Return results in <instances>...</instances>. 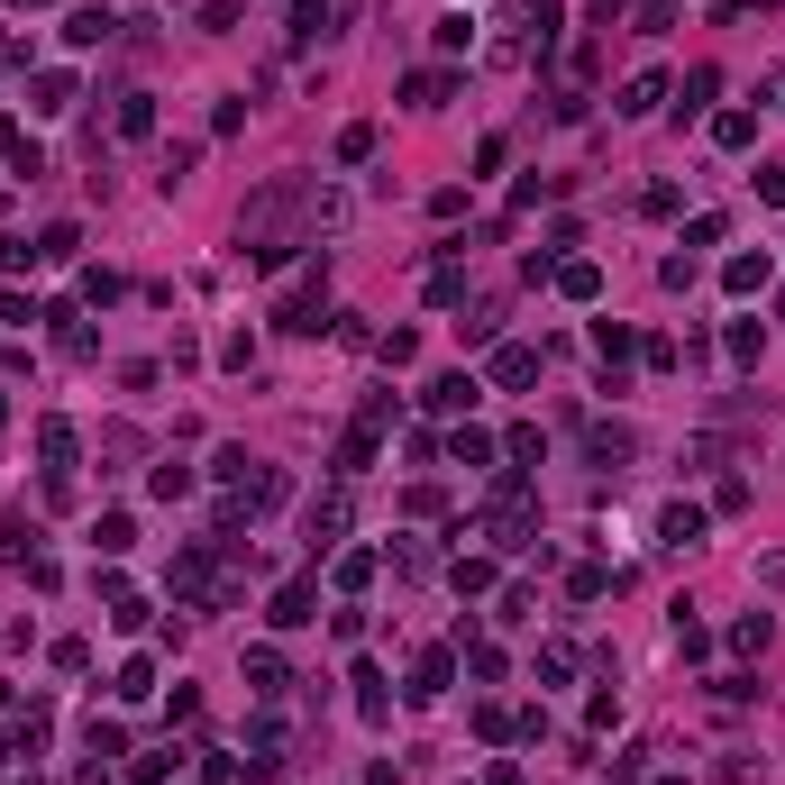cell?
Instances as JSON below:
<instances>
[{
    "label": "cell",
    "mask_w": 785,
    "mask_h": 785,
    "mask_svg": "<svg viewBox=\"0 0 785 785\" xmlns=\"http://www.w3.org/2000/svg\"><path fill=\"white\" fill-rule=\"evenodd\" d=\"M320 311H329V257H311V265H301V284H293L284 301H274V320H284V329H301V338L320 329Z\"/></svg>",
    "instance_id": "6da1fadb"
},
{
    "label": "cell",
    "mask_w": 785,
    "mask_h": 785,
    "mask_svg": "<svg viewBox=\"0 0 785 785\" xmlns=\"http://www.w3.org/2000/svg\"><path fill=\"white\" fill-rule=\"evenodd\" d=\"M758 585H768V594H785V548H768V557H758Z\"/></svg>",
    "instance_id": "7bdbcfd3"
},
{
    "label": "cell",
    "mask_w": 785,
    "mask_h": 785,
    "mask_svg": "<svg viewBox=\"0 0 785 785\" xmlns=\"http://www.w3.org/2000/svg\"><path fill=\"white\" fill-rule=\"evenodd\" d=\"M374 357H384V366H412V357H420V329H384V338H374Z\"/></svg>",
    "instance_id": "f546056e"
},
{
    "label": "cell",
    "mask_w": 785,
    "mask_h": 785,
    "mask_svg": "<svg viewBox=\"0 0 785 785\" xmlns=\"http://www.w3.org/2000/svg\"><path fill=\"white\" fill-rule=\"evenodd\" d=\"M448 457H457V466H493V439H485V429H457V439H448Z\"/></svg>",
    "instance_id": "4dcf8cb0"
},
{
    "label": "cell",
    "mask_w": 785,
    "mask_h": 785,
    "mask_svg": "<svg viewBox=\"0 0 785 785\" xmlns=\"http://www.w3.org/2000/svg\"><path fill=\"white\" fill-rule=\"evenodd\" d=\"M557 293H567V301H594V293H603V265H594V257H567V265H557Z\"/></svg>",
    "instance_id": "2e32d148"
},
{
    "label": "cell",
    "mask_w": 785,
    "mask_h": 785,
    "mask_svg": "<svg viewBox=\"0 0 785 785\" xmlns=\"http://www.w3.org/2000/svg\"><path fill=\"white\" fill-rule=\"evenodd\" d=\"M83 749H92V758H129V730H119V722H92Z\"/></svg>",
    "instance_id": "d6a6232c"
},
{
    "label": "cell",
    "mask_w": 785,
    "mask_h": 785,
    "mask_svg": "<svg viewBox=\"0 0 785 785\" xmlns=\"http://www.w3.org/2000/svg\"><path fill=\"white\" fill-rule=\"evenodd\" d=\"M374 567H384V548H338V585H347V594L374 585Z\"/></svg>",
    "instance_id": "44dd1931"
},
{
    "label": "cell",
    "mask_w": 785,
    "mask_h": 785,
    "mask_svg": "<svg viewBox=\"0 0 785 785\" xmlns=\"http://www.w3.org/2000/svg\"><path fill=\"white\" fill-rule=\"evenodd\" d=\"M585 457H594V466H621V457H630V429L594 420V429H585Z\"/></svg>",
    "instance_id": "ac0fdd59"
},
{
    "label": "cell",
    "mask_w": 785,
    "mask_h": 785,
    "mask_svg": "<svg viewBox=\"0 0 785 785\" xmlns=\"http://www.w3.org/2000/svg\"><path fill=\"white\" fill-rule=\"evenodd\" d=\"M146 493H156V502H183V493H192V466H174V457H165L156 475H146Z\"/></svg>",
    "instance_id": "f1b7e54d"
},
{
    "label": "cell",
    "mask_w": 785,
    "mask_h": 785,
    "mask_svg": "<svg viewBox=\"0 0 785 785\" xmlns=\"http://www.w3.org/2000/svg\"><path fill=\"white\" fill-rule=\"evenodd\" d=\"M567 594H575V603H603V594H612V575H603V567H575Z\"/></svg>",
    "instance_id": "e575fe53"
},
{
    "label": "cell",
    "mask_w": 785,
    "mask_h": 785,
    "mask_svg": "<svg viewBox=\"0 0 785 785\" xmlns=\"http://www.w3.org/2000/svg\"><path fill=\"white\" fill-rule=\"evenodd\" d=\"M722 284L740 293V301H749V293H768V257H730V265H722Z\"/></svg>",
    "instance_id": "d4e9b609"
},
{
    "label": "cell",
    "mask_w": 785,
    "mask_h": 785,
    "mask_svg": "<svg viewBox=\"0 0 785 785\" xmlns=\"http://www.w3.org/2000/svg\"><path fill=\"white\" fill-rule=\"evenodd\" d=\"M594 357H603V374H612V393H621V357H630V320H594Z\"/></svg>",
    "instance_id": "8fae6325"
},
{
    "label": "cell",
    "mask_w": 785,
    "mask_h": 785,
    "mask_svg": "<svg viewBox=\"0 0 785 785\" xmlns=\"http://www.w3.org/2000/svg\"><path fill=\"white\" fill-rule=\"evenodd\" d=\"M247 686H257L265 703L284 694V686H293V676H284V649H247Z\"/></svg>",
    "instance_id": "4fadbf2b"
},
{
    "label": "cell",
    "mask_w": 785,
    "mask_h": 785,
    "mask_svg": "<svg viewBox=\"0 0 785 785\" xmlns=\"http://www.w3.org/2000/svg\"><path fill=\"white\" fill-rule=\"evenodd\" d=\"M37 110H46V119L73 110V73H37Z\"/></svg>",
    "instance_id": "1f68e13d"
},
{
    "label": "cell",
    "mask_w": 785,
    "mask_h": 785,
    "mask_svg": "<svg viewBox=\"0 0 785 785\" xmlns=\"http://www.w3.org/2000/svg\"><path fill=\"white\" fill-rule=\"evenodd\" d=\"M539 676H548V686H567V676H575V649H567V640L539 649Z\"/></svg>",
    "instance_id": "ab89813d"
},
{
    "label": "cell",
    "mask_w": 785,
    "mask_h": 785,
    "mask_svg": "<svg viewBox=\"0 0 785 785\" xmlns=\"http://www.w3.org/2000/svg\"><path fill=\"white\" fill-rule=\"evenodd\" d=\"M129 539H138L129 512H100V521H92V548H100V557H129Z\"/></svg>",
    "instance_id": "d6986e66"
},
{
    "label": "cell",
    "mask_w": 785,
    "mask_h": 785,
    "mask_svg": "<svg viewBox=\"0 0 785 785\" xmlns=\"http://www.w3.org/2000/svg\"><path fill=\"white\" fill-rule=\"evenodd\" d=\"M374 439H384V429H366V420H357V429L338 439V485H357V475L374 466Z\"/></svg>",
    "instance_id": "30bf717a"
},
{
    "label": "cell",
    "mask_w": 785,
    "mask_h": 785,
    "mask_svg": "<svg viewBox=\"0 0 785 785\" xmlns=\"http://www.w3.org/2000/svg\"><path fill=\"white\" fill-rule=\"evenodd\" d=\"M37 539H46V530H37L28 512H10V521H0V567H28V557H46Z\"/></svg>",
    "instance_id": "8992f818"
},
{
    "label": "cell",
    "mask_w": 785,
    "mask_h": 785,
    "mask_svg": "<svg viewBox=\"0 0 785 785\" xmlns=\"http://www.w3.org/2000/svg\"><path fill=\"white\" fill-rule=\"evenodd\" d=\"M119 138H156V92H119Z\"/></svg>",
    "instance_id": "e0dca14e"
},
{
    "label": "cell",
    "mask_w": 785,
    "mask_h": 785,
    "mask_svg": "<svg viewBox=\"0 0 785 785\" xmlns=\"http://www.w3.org/2000/svg\"><path fill=\"white\" fill-rule=\"evenodd\" d=\"M630 19H640V37H657V28H667V19H676V0H640V10H630Z\"/></svg>",
    "instance_id": "b9f144b4"
},
{
    "label": "cell",
    "mask_w": 785,
    "mask_h": 785,
    "mask_svg": "<svg viewBox=\"0 0 785 785\" xmlns=\"http://www.w3.org/2000/svg\"><path fill=\"white\" fill-rule=\"evenodd\" d=\"M347 19V0H293V46H311V37H329Z\"/></svg>",
    "instance_id": "5b68a950"
},
{
    "label": "cell",
    "mask_w": 785,
    "mask_h": 785,
    "mask_svg": "<svg viewBox=\"0 0 785 785\" xmlns=\"http://www.w3.org/2000/svg\"><path fill=\"white\" fill-rule=\"evenodd\" d=\"M119 703H146L156 694V657H129V667H119V686H110Z\"/></svg>",
    "instance_id": "7402d4cb"
},
{
    "label": "cell",
    "mask_w": 785,
    "mask_h": 785,
    "mask_svg": "<svg viewBox=\"0 0 785 785\" xmlns=\"http://www.w3.org/2000/svg\"><path fill=\"white\" fill-rule=\"evenodd\" d=\"M758 201H785V165H758Z\"/></svg>",
    "instance_id": "ee69618b"
},
{
    "label": "cell",
    "mask_w": 785,
    "mask_h": 785,
    "mask_svg": "<svg viewBox=\"0 0 785 785\" xmlns=\"http://www.w3.org/2000/svg\"><path fill=\"white\" fill-rule=\"evenodd\" d=\"M357 713H366V722H384V713H393V694H384V667H357Z\"/></svg>",
    "instance_id": "484cf974"
},
{
    "label": "cell",
    "mask_w": 785,
    "mask_h": 785,
    "mask_svg": "<svg viewBox=\"0 0 785 785\" xmlns=\"http://www.w3.org/2000/svg\"><path fill=\"white\" fill-rule=\"evenodd\" d=\"M0 420H10V402H0Z\"/></svg>",
    "instance_id": "bcb514c9"
},
{
    "label": "cell",
    "mask_w": 785,
    "mask_h": 785,
    "mask_svg": "<svg viewBox=\"0 0 785 785\" xmlns=\"http://www.w3.org/2000/svg\"><path fill=\"white\" fill-rule=\"evenodd\" d=\"M448 575H457V594H485V585H493V557H457Z\"/></svg>",
    "instance_id": "836d02e7"
},
{
    "label": "cell",
    "mask_w": 785,
    "mask_h": 785,
    "mask_svg": "<svg viewBox=\"0 0 785 785\" xmlns=\"http://www.w3.org/2000/svg\"><path fill=\"white\" fill-rule=\"evenodd\" d=\"M238 28V0H201V37H229Z\"/></svg>",
    "instance_id": "74e56055"
},
{
    "label": "cell",
    "mask_w": 785,
    "mask_h": 785,
    "mask_svg": "<svg viewBox=\"0 0 785 785\" xmlns=\"http://www.w3.org/2000/svg\"><path fill=\"white\" fill-rule=\"evenodd\" d=\"M493 384H502V393L539 384V347H493Z\"/></svg>",
    "instance_id": "9c48e42d"
},
{
    "label": "cell",
    "mask_w": 785,
    "mask_h": 785,
    "mask_svg": "<svg viewBox=\"0 0 785 785\" xmlns=\"http://www.w3.org/2000/svg\"><path fill=\"white\" fill-rule=\"evenodd\" d=\"M676 649H686V657H713V630H703V621H686V612H676Z\"/></svg>",
    "instance_id": "f35d334b"
},
{
    "label": "cell",
    "mask_w": 785,
    "mask_h": 785,
    "mask_svg": "<svg viewBox=\"0 0 785 785\" xmlns=\"http://www.w3.org/2000/svg\"><path fill=\"white\" fill-rule=\"evenodd\" d=\"M448 686H457V657H448V649H420V667H412V703H439Z\"/></svg>",
    "instance_id": "3957f363"
},
{
    "label": "cell",
    "mask_w": 785,
    "mask_h": 785,
    "mask_svg": "<svg viewBox=\"0 0 785 785\" xmlns=\"http://www.w3.org/2000/svg\"><path fill=\"white\" fill-rule=\"evenodd\" d=\"M110 37H119L110 10H73V19H64V46H110Z\"/></svg>",
    "instance_id": "9a60e30c"
},
{
    "label": "cell",
    "mask_w": 785,
    "mask_h": 785,
    "mask_svg": "<svg viewBox=\"0 0 785 785\" xmlns=\"http://www.w3.org/2000/svg\"><path fill=\"white\" fill-rule=\"evenodd\" d=\"M165 768H183V749H146V758H129V768H119V785H156Z\"/></svg>",
    "instance_id": "cb8c5ba5"
},
{
    "label": "cell",
    "mask_w": 785,
    "mask_h": 785,
    "mask_svg": "<svg viewBox=\"0 0 785 785\" xmlns=\"http://www.w3.org/2000/svg\"><path fill=\"white\" fill-rule=\"evenodd\" d=\"M768 640H776V621H768V612H740V621H730V649H740V657H758Z\"/></svg>",
    "instance_id": "4316f807"
},
{
    "label": "cell",
    "mask_w": 785,
    "mask_h": 785,
    "mask_svg": "<svg viewBox=\"0 0 785 785\" xmlns=\"http://www.w3.org/2000/svg\"><path fill=\"white\" fill-rule=\"evenodd\" d=\"M713 138H722V146H749V138H758V119H749V110H722V119H713Z\"/></svg>",
    "instance_id": "8d00e7d4"
},
{
    "label": "cell",
    "mask_w": 785,
    "mask_h": 785,
    "mask_svg": "<svg viewBox=\"0 0 785 785\" xmlns=\"http://www.w3.org/2000/svg\"><path fill=\"white\" fill-rule=\"evenodd\" d=\"M19 10H46V0H19Z\"/></svg>",
    "instance_id": "f6af8a7d"
},
{
    "label": "cell",
    "mask_w": 785,
    "mask_h": 785,
    "mask_svg": "<svg viewBox=\"0 0 785 785\" xmlns=\"http://www.w3.org/2000/svg\"><path fill=\"white\" fill-rule=\"evenodd\" d=\"M448 92H457V73H448V64H420L412 83H402V100H412V110H448Z\"/></svg>",
    "instance_id": "52a82bcc"
},
{
    "label": "cell",
    "mask_w": 785,
    "mask_h": 785,
    "mask_svg": "<svg viewBox=\"0 0 785 785\" xmlns=\"http://www.w3.org/2000/svg\"><path fill=\"white\" fill-rule=\"evenodd\" d=\"M475 393H485L475 374H439V384H429L420 402H429V412H475Z\"/></svg>",
    "instance_id": "5bb4252c"
},
{
    "label": "cell",
    "mask_w": 785,
    "mask_h": 785,
    "mask_svg": "<svg viewBox=\"0 0 785 785\" xmlns=\"http://www.w3.org/2000/svg\"><path fill=\"white\" fill-rule=\"evenodd\" d=\"M338 539H347V485L329 493V502H311V557H329Z\"/></svg>",
    "instance_id": "277c9868"
},
{
    "label": "cell",
    "mask_w": 785,
    "mask_h": 785,
    "mask_svg": "<svg viewBox=\"0 0 785 785\" xmlns=\"http://www.w3.org/2000/svg\"><path fill=\"white\" fill-rule=\"evenodd\" d=\"M429 37H439L448 56H466V46H475V10H448V19H439V28H429Z\"/></svg>",
    "instance_id": "83f0119b"
},
{
    "label": "cell",
    "mask_w": 785,
    "mask_h": 785,
    "mask_svg": "<svg viewBox=\"0 0 785 785\" xmlns=\"http://www.w3.org/2000/svg\"><path fill=\"white\" fill-rule=\"evenodd\" d=\"M713 92H722V73H713V64H694V73H686V119H694Z\"/></svg>",
    "instance_id": "d590c367"
},
{
    "label": "cell",
    "mask_w": 785,
    "mask_h": 785,
    "mask_svg": "<svg viewBox=\"0 0 785 785\" xmlns=\"http://www.w3.org/2000/svg\"><path fill=\"white\" fill-rule=\"evenodd\" d=\"M657 100H667V73H640V83H630V92H621V119H649V110H657Z\"/></svg>",
    "instance_id": "603a6c76"
},
{
    "label": "cell",
    "mask_w": 785,
    "mask_h": 785,
    "mask_svg": "<svg viewBox=\"0 0 785 785\" xmlns=\"http://www.w3.org/2000/svg\"><path fill=\"white\" fill-rule=\"evenodd\" d=\"M366 156H374V129H366V119H357V129L338 138V165H366Z\"/></svg>",
    "instance_id": "60d3db41"
},
{
    "label": "cell",
    "mask_w": 785,
    "mask_h": 785,
    "mask_svg": "<svg viewBox=\"0 0 785 785\" xmlns=\"http://www.w3.org/2000/svg\"><path fill=\"white\" fill-rule=\"evenodd\" d=\"M265 621H274V630H311V621H320V585H311V575H293V585L274 594Z\"/></svg>",
    "instance_id": "7a4b0ae2"
},
{
    "label": "cell",
    "mask_w": 785,
    "mask_h": 785,
    "mask_svg": "<svg viewBox=\"0 0 785 785\" xmlns=\"http://www.w3.org/2000/svg\"><path fill=\"white\" fill-rule=\"evenodd\" d=\"M657 539L667 548H703V502H667V512H657Z\"/></svg>",
    "instance_id": "ba28073f"
},
{
    "label": "cell",
    "mask_w": 785,
    "mask_h": 785,
    "mask_svg": "<svg viewBox=\"0 0 785 785\" xmlns=\"http://www.w3.org/2000/svg\"><path fill=\"white\" fill-rule=\"evenodd\" d=\"M83 257V229H73V219H56V229L37 238V265H73Z\"/></svg>",
    "instance_id": "ffe728a7"
},
{
    "label": "cell",
    "mask_w": 785,
    "mask_h": 785,
    "mask_svg": "<svg viewBox=\"0 0 785 785\" xmlns=\"http://www.w3.org/2000/svg\"><path fill=\"white\" fill-rule=\"evenodd\" d=\"M73 448H83V439H73V420H37V457H46V475H64Z\"/></svg>",
    "instance_id": "7c38bea8"
}]
</instances>
